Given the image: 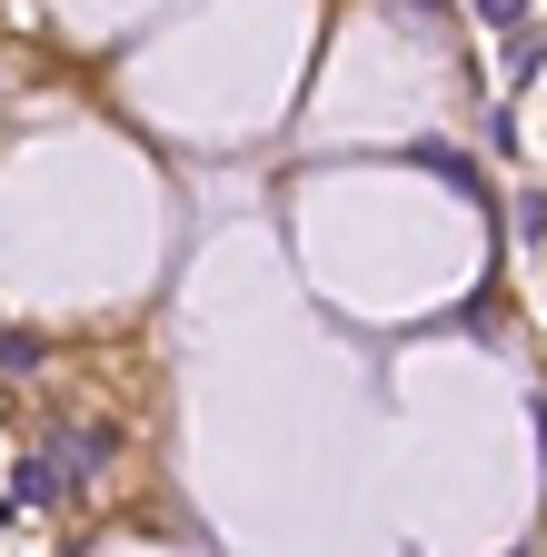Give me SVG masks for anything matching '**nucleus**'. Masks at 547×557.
<instances>
[{
  "label": "nucleus",
  "instance_id": "f257e3e1",
  "mask_svg": "<svg viewBox=\"0 0 547 557\" xmlns=\"http://www.w3.org/2000/svg\"><path fill=\"white\" fill-rule=\"evenodd\" d=\"M110 448H120L110 429H71V438H50V458H40V468H50V487H80V478H100V458H110Z\"/></svg>",
  "mask_w": 547,
  "mask_h": 557
},
{
  "label": "nucleus",
  "instance_id": "f03ea898",
  "mask_svg": "<svg viewBox=\"0 0 547 557\" xmlns=\"http://www.w3.org/2000/svg\"><path fill=\"white\" fill-rule=\"evenodd\" d=\"M40 369V338L30 329H0V379H30Z\"/></svg>",
  "mask_w": 547,
  "mask_h": 557
},
{
  "label": "nucleus",
  "instance_id": "7ed1b4c3",
  "mask_svg": "<svg viewBox=\"0 0 547 557\" xmlns=\"http://www.w3.org/2000/svg\"><path fill=\"white\" fill-rule=\"evenodd\" d=\"M537 70H547V30H527V21H518V50H508V81H537Z\"/></svg>",
  "mask_w": 547,
  "mask_h": 557
},
{
  "label": "nucleus",
  "instance_id": "20e7f679",
  "mask_svg": "<svg viewBox=\"0 0 547 557\" xmlns=\"http://www.w3.org/2000/svg\"><path fill=\"white\" fill-rule=\"evenodd\" d=\"M518 239H547V189H518Z\"/></svg>",
  "mask_w": 547,
  "mask_h": 557
},
{
  "label": "nucleus",
  "instance_id": "39448f33",
  "mask_svg": "<svg viewBox=\"0 0 547 557\" xmlns=\"http://www.w3.org/2000/svg\"><path fill=\"white\" fill-rule=\"evenodd\" d=\"M477 21H488V30H518V21H527V0H477Z\"/></svg>",
  "mask_w": 547,
  "mask_h": 557
}]
</instances>
